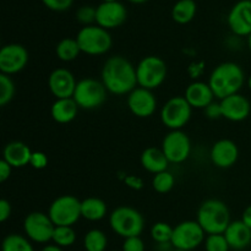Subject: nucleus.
<instances>
[{
    "label": "nucleus",
    "mask_w": 251,
    "mask_h": 251,
    "mask_svg": "<svg viewBox=\"0 0 251 251\" xmlns=\"http://www.w3.org/2000/svg\"><path fill=\"white\" fill-rule=\"evenodd\" d=\"M102 82L113 95H129L137 87L136 66L124 56H110L102 68Z\"/></svg>",
    "instance_id": "nucleus-1"
},
{
    "label": "nucleus",
    "mask_w": 251,
    "mask_h": 251,
    "mask_svg": "<svg viewBox=\"0 0 251 251\" xmlns=\"http://www.w3.org/2000/svg\"><path fill=\"white\" fill-rule=\"evenodd\" d=\"M245 81L244 71L238 64L227 61L213 69L208 78V85L212 88L215 97L223 100L235 95L243 87Z\"/></svg>",
    "instance_id": "nucleus-2"
},
{
    "label": "nucleus",
    "mask_w": 251,
    "mask_h": 251,
    "mask_svg": "<svg viewBox=\"0 0 251 251\" xmlns=\"http://www.w3.org/2000/svg\"><path fill=\"white\" fill-rule=\"evenodd\" d=\"M196 221L207 235L225 234L226 229L232 222L229 208L223 201L217 200V199L206 200L200 206Z\"/></svg>",
    "instance_id": "nucleus-3"
},
{
    "label": "nucleus",
    "mask_w": 251,
    "mask_h": 251,
    "mask_svg": "<svg viewBox=\"0 0 251 251\" xmlns=\"http://www.w3.org/2000/svg\"><path fill=\"white\" fill-rule=\"evenodd\" d=\"M109 225L113 232L119 237H140L145 228V220L141 213L129 206L117 207L109 216Z\"/></svg>",
    "instance_id": "nucleus-4"
},
{
    "label": "nucleus",
    "mask_w": 251,
    "mask_h": 251,
    "mask_svg": "<svg viewBox=\"0 0 251 251\" xmlns=\"http://www.w3.org/2000/svg\"><path fill=\"white\" fill-rule=\"evenodd\" d=\"M81 53L87 55H103L112 48V36L108 29L98 26L90 25L83 26L76 36Z\"/></svg>",
    "instance_id": "nucleus-5"
},
{
    "label": "nucleus",
    "mask_w": 251,
    "mask_h": 251,
    "mask_svg": "<svg viewBox=\"0 0 251 251\" xmlns=\"http://www.w3.org/2000/svg\"><path fill=\"white\" fill-rule=\"evenodd\" d=\"M168 73L166 61L156 55L145 56L136 66L137 86L146 90L158 88L164 82Z\"/></svg>",
    "instance_id": "nucleus-6"
},
{
    "label": "nucleus",
    "mask_w": 251,
    "mask_h": 251,
    "mask_svg": "<svg viewBox=\"0 0 251 251\" xmlns=\"http://www.w3.org/2000/svg\"><path fill=\"white\" fill-rule=\"evenodd\" d=\"M48 216L55 227H73L81 218V201L73 195H63L49 206Z\"/></svg>",
    "instance_id": "nucleus-7"
},
{
    "label": "nucleus",
    "mask_w": 251,
    "mask_h": 251,
    "mask_svg": "<svg viewBox=\"0 0 251 251\" xmlns=\"http://www.w3.org/2000/svg\"><path fill=\"white\" fill-rule=\"evenodd\" d=\"M107 92L102 81L87 77L78 81L73 98L81 109H96L104 103Z\"/></svg>",
    "instance_id": "nucleus-8"
},
{
    "label": "nucleus",
    "mask_w": 251,
    "mask_h": 251,
    "mask_svg": "<svg viewBox=\"0 0 251 251\" xmlns=\"http://www.w3.org/2000/svg\"><path fill=\"white\" fill-rule=\"evenodd\" d=\"M206 233L198 221H184L174 227L172 245L174 250L193 251L205 243Z\"/></svg>",
    "instance_id": "nucleus-9"
},
{
    "label": "nucleus",
    "mask_w": 251,
    "mask_h": 251,
    "mask_svg": "<svg viewBox=\"0 0 251 251\" xmlns=\"http://www.w3.org/2000/svg\"><path fill=\"white\" fill-rule=\"evenodd\" d=\"M191 105L184 96L172 97L164 103L161 110V120L171 130H181L191 118Z\"/></svg>",
    "instance_id": "nucleus-10"
},
{
    "label": "nucleus",
    "mask_w": 251,
    "mask_h": 251,
    "mask_svg": "<svg viewBox=\"0 0 251 251\" xmlns=\"http://www.w3.org/2000/svg\"><path fill=\"white\" fill-rule=\"evenodd\" d=\"M55 226L51 222L48 213L31 212L24 221V230L31 242L38 244H47L53 239Z\"/></svg>",
    "instance_id": "nucleus-11"
},
{
    "label": "nucleus",
    "mask_w": 251,
    "mask_h": 251,
    "mask_svg": "<svg viewBox=\"0 0 251 251\" xmlns=\"http://www.w3.org/2000/svg\"><path fill=\"white\" fill-rule=\"evenodd\" d=\"M162 151L166 154L169 163H183L190 156V139L181 130H171L162 141Z\"/></svg>",
    "instance_id": "nucleus-12"
},
{
    "label": "nucleus",
    "mask_w": 251,
    "mask_h": 251,
    "mask_svg": "<svg viewBox=\"0 0 251 251\" xmlns=\"http://www.w3.org/2000/svg\"><path fill=\"white\" fill-rule=\"evenodd\" d=\"M28 63V51L24 46L10 43L0 49V71L5 75H15L24 70Z\"/></svg>",
    "instance_id": "nucleus-13"
},
{
    "label": "nucleus",
    "mask_w": 251,
    "mask_h": 251,
    "mask_svg": "<svg viewBox=\"0 0 251 251\" xmlns=\"http://www.w3.org/2000/svg\"><path fill=\"white\" fill-rule=\"evenodd\" d=\"M126 17V7L120 1H102L96 7V24L105 29L122 26Z\"/></svg>",
    "instance_id": "nucleus-14"
},
{
    "label": "nucleus",
    "mask_w": 251,
    "mask_h": 251,
    "mask_svg": "<svg viewBox=\"0 0 251 251\" xmlns=\"http://www.w3.org/2000/svg\"><path fill=\"white\" fill-rule=\"evenodd\" d=\"M126 104L135 117L149 118L156 112L157 100L151 90L136 87L127 95Z\"/></svg>",
    "instance_id": "nucleus-15"
},
{
    "label": "nucleus",
    "mask_w": 251,
    "mask_h": 251,
    "mask_svg": "<svg viewBox=\"0 0 251 251\" xmlns=\"http://www.w3.org/2000/svg\"><path fill=\"white\" fill-rule=\"evenodd\" d=\"M228 26L239 37L251 34V0H239L233 5L228 14Z\"/></svg>",
    "instance_id": "nucleus-16"
},
{
    "label": "nucleus",
    "mask_w": 251,
    "mask_h": 251,
    "mask_svg": "<svg viewBox=\"0 0 251 251\" xmlns=\"http://www.w3.org/2000/svg\"><path fill=\"white\" fill-rule=\"evenodd\" d=\"M77 82L75 76L68 69L59 68L50 73L48 77V87L56 100L73 98Z\"/></svg>",
    "instance_id": "nucleus-17"
},
{
    "label": "nucleus",
    "mask_w": 251,
    "mask_h": 251,
    "mask_svg": "<svg viewBox=\"0 0 251 251\" xmlns=\"http://www.w3.org/2000/svg\"><path fill=\"white\" fill-rule=\"evenodd\" d=\"M220 105L222 110V118H226L230 122H243L249 117L251 112L249 100L239 93L221 100Z\"/></svg>",
    "instance_id": "nucleus-18"
},
{
    "label": "nucleus",
    "mask_w": 251,
    "mask_h": 251,
    "mask_svg": "<svg viewBox=\"0 0 251 251\" xmlns=\"http://www.w3.org/2000/svg\"><path fill=\"white\" fill-rule=\"evenodd\" d=\"M238 157H239V150L237 144L232 140H218L211 149V161L218 168H230L237 163Z\"/></svg>",
    "instance_id": "nucleus-19"
},
{
    "label": "nucleus",
    "mask_w": 251,
    "mask_h": 251,
    "mask_svg": "<svg viewBox=\"0 0 251 251\" xmlns=\"http://www.w3.org/2000/svg\"><path fill=\"white\" fill-rule=\"evenodd\" d=\"M184 97L188 100L189 104L191 105V108L205 109L213 102L215 93H213L208 82L206 83L201 82V81H196V82L190 83L186 87Z\"/></svg>",
    "instance_id": "nucleus-20"
},
{
    "label": "nucleus",
    "mask_w": 251,
    "mask_h": 251,
    "mask_svg": "<svg viewBox=\"0 0 251 251\" xmlns=\"http://www.w3.org/2000/svg\"><path fill=\"white\" fill-rule=\"evenodd\" d=\"M33 152L26 144L21 141L9 142L2 151V159L6 161L12 168H22L28 166Z\"/></svg>",
    "instance_id": "nucleus-21"
},
{
    "label": "nucleus",
    "mask_w": 251,
    "mask_h": 251,
    "mask_svg": "<svg viewBox=\"0 0 251 251\" xmlns=\"http://www.w3.org/2000/svg\"><path fill=\"white\" fill-rule=\"evenodd\" d=\"M225 237L230 249L243 250L250 245L251 229L242 220L233 221L226 229Z\"/></svg>",
    "instance_id": "nucleus-22"
},
{
    "label": "nucleus",
    "mask_w": 251,
    "mask_h": 251,
    "mask_svg": "<svg viewBox=\"0 0 251 251\" xmlns=\"http://www.w3.org/2000/svg\"><path fill=\"white\" fill-rule=\"evenodd\" d=\"M80 107L74 100V98H63L56 100L50 108L51 118L59 124H68L71 123L76 117Z\"/></svg>",
    "instance_id": "nucleus-23"
},
{
    "label": "nucleus",
    "mask_w": 251,
    "mask_h": 251,
    "mask_svg": "<svg viewBox=\"0 0 251 251\" xmlns=\"http://www.w3.org/2000/svg\"><path fill=\"white\" fill-rule=\"evenodd\" d=\"M141 164L144 169L152 174H158L166 172L168 168L169 161L162 149L157 147H149L141 154Z\"/></svg>",
    "instance_id": "nucleus-24"
},
{
    "label": "nucleus",
    "mask_w": 251,
    "mask_h": 251,
    "mask_svg": "<svg viewBox=\"0 0 251 251\" xmlns=\"http://www.w3.org/2000/svg\"><path fill=\"white\" fill-rule=\"evenodd\" d=\"M107 216V205L98 198H88L81 201V217L97 222Z\"/></svg>",
    "instance_id": "nucleus-25"
},
{
    "label": "nucleus",
    "mask_w": 251,
    "mask_h": 251,
    "mask_svg": "<svg viewBox=\"0 0 251 251\" xmlns=\"http://www.w3.org/2000/svg\"><path fill=\"white\" fill-rule=\"evenodd\" d=\"M198 11L195 0H178L172 9V19L180 25H186L193 21Z\"/></svg>",
    "instance_id": "nucleus-26"
},
{
    "label": "nucleus",
    "mask_w": 251,
    "mask_h": 251,
    "mask_svg": "<svg viewBox=\"0 0 251 251\" xmlns=\"http://www.w3.org/2000/svg\"><path fill=\"white\" fill-rule=\"evenodd\" d=\"M80 53L81 49L76 38H64L56 44L55 54L59 60L61 61H65V63L74 61L75 59H77Z\"/></svg>",
    "instance_id": "nucleus-27"
},
{
    "label": "nucleus",
    "mask_w": 251,
    "mask_h": 251,
    "mask_svg": "<svg viewBox=\"0 0 251 251\" xmlns=\"http://www.w3.org/2000/svg\"><path fill=\"white\" fill-rule=\"evenodd\" d=\"M108 247V238L100 229H91L83 237V248L86 251H105Z\"/></svg>",
    "instance_id": "nucleus-28"
},
{
    "label": "nucleus",
    "mask_w": 251,
    "mask_h": 251,
    "mask_svg": "<svg viewBox=\"0 0 251 251\" xmlns=\"http://www.w3.org/2000/svg\"><path fill=\"white\" fill-rule=\"evenodd\" d=\"M1 251H34V248L28 238L12 233L2 240Z\"/></svg>",
    "instance_id": "nucleus-29"
},
{
    "label": "nucleus",
    "mask_w": 251,
    "mask_h": 251,
    "mask_svg": "<svg viewBox=\"0 0 251 251\" xmlns=\"http://www.w3.org/2000/svg\"><path fill=\"white\" fill-rule=\"evenodd\" d=\"M51 242L60 248H68L75 244L76 242V233L73 229V227H55L53 233V239Z\"/></svg>",
    "instance_id": "nucleus-30"
},
{
    "label": "nucleus",
    "mask_w": 251,
    "mask_h": 251,
    "mask_svg": "<svg viewBox=\"0 0 251 251\" xmlns=\"http://www.w3.org/2000/svg\"><path fill=\"white\" fill-rule=\"evenodd\" d=\"M174 184H176L174 176L168 171L154 174L153 179H152V188H153L154 191L159 194L169 193L173 189Z\"/></svg>",
    "instance_id": "nucleus-31"
},
{
    "label": "nucleus",
    "mask_w": 251,
    "mask_h": 251,
    "mask_svg": "<svg viewBox=\"0 0 251 251\" xmlns=\"http://www.w3.org/2000/svg\"><path fill=\"white\" fill-rule=\"evenodd\" d=\"M174 228L166 222H157L151 228V237L157 244H166L172 242Z\"/></svg>",
    "instance_id": "nucleus-32"
},
{
    "label": "nucleus",
    "mask_w": 251,
    "mask_h": 251,
    "mask_svg": "<svg viewBox=\"0 0 251 251\" xmlns=\"http://www.w3.org/2000/svg\"><path fill=\"white\" fill-rule=\"evenodd\" d=\"M15 96V83L11 76L0 74V105L5 107Z\"/></svg>",
    "instance_id": "nucleus-33"
},
{
    "label": "nucleus",
    "mask_w": 251,
    "mask_h": 251,
    "mask_svg": "<svg viewBox=\"0 0 251 251\" xmlns=\"http://www.w3.org/2000/svg\"><path fill=\"white\" fill-rule=\"evenodd\" d=\"M206 251H229L230 247L225 234H210L205 239Z\"/></svg>",
    "instance_id": "nucleus-34"
},
{
    "label": "nucleus",
    "mask_w": 251,
    "mask_h": 251,
    "mask_svg": "<svg viewBox=\"0 0 251 251\" xmlns=\"http://www.w3.org/2000/svg\"><path fill=\"white\" fill-rule=\"evenodd\" d=\"M76 19L85 26H90L93 22H96V7L90 5H83L78 7L76 11Z\"/></svg>",
    "instance_id": "nucleus-35"
},
{
    "label": "nucleus",
    "mask_w": 251,
    "mask_h": 251,
    "mask_svg": "<svg viewBox=\"0 0 251 251\" xmlns=\"http://www.w3.org/2000/svg\"><path fill=\"white\" fill-rule=\"evenodd\" d=\"M122 251H145V243L140 237H130L124 239Z\"/></svg>",
    "instance_id": "nucleus-36"
},
{
    "label": "nucleus",
    "mask_w": 251,
    "mask_h": 251,
    "mask_svg": "<svg viewBox=\"0 0 251 251\" xmlns=\"http://www.w3.org/2000/svg\"><path fill=\"white\" fill-rule=\"evenodd\" d=\"M42 2L53 11H65L73 5L74 0H42Z\"/></svg>",
    "instance_id": "nucleus-37"
},
{
    "label": "nucleus",
    "mask_w": 251,
    "mask_h": 251,
    "mask_svg": "<svg viewBox=\"0 0 251 251\" xmlns=\"http://www.w3.org/2000/svg\"><path fill=\"white\" fill-rule=\"evenodd\" d=\"M29 164L34 169H44L47 167V164H48V157L43 152H33Z\"/></svg>",
    "instance_id": "nucleus-38"
},
{
    "label": "nucleus",
    "mask_w": 251,
    "mask_h": 251,
    "mask_svg": "<svg viewBox=\"0 0 251 251\" xmlns=\"http://www.w3.org/2000/svg\"><path fill=\"white\" fill-rule=\"evenodd\" d=\"M11 216V205L7 200H0V222H6Z\"/></svg>",
    "instance_id": "nucleus-39"
},
{
    "label": "nucleus",
    "mask_w": 251,
    "mask_h": 251,
    "mask_svg": "<svg viewBox=\"0 0 251 251\" xmlns=\"http://www.w3.org/2000/svg\"><path fill=\"white\" fill-rule=\"evenodd\" d=\"M205 114L210 119H217V118L222 117V110H221L220 103H211L207 108H205Z\"/></svg>",
    "instance_id": "nucleus-40"
},
{
    "label": "nucleus",
    "mask_w": 251,
    "mask_h": 251,
    "mask_svg": "<svg viewBox=\"0 0 251 251\" xmlns=\"http://www.w3.org/2000/svg\"><path fill=\"white\" fill-rule=\"evenodd\" d=\"M11 171L12 167L10 166L6 161L1 159V161H0V183H5V181L10 178Z\"/></svg>",
    "instance_id": "nucleus-41"
},
{
    "label": "nucleus",
    "mask_w": 251,
    "mask_h": 251,
    "mask_svg": "<svg viewBox=\"0 0 251 251\" xmlns=\"http://www.w3.org/2000/svg\"><path fill=\"white\" fill-rule=\"evenodd\" d=\"M125 183H126L127 186H130V188L132 189H136V190H140V189L144 186V183H142L141 179L136 178V176H127V178L125 179Z\"/></svg>",
    "instance_id": "nucleus-42"
},
{
    "label": "nucleus",
    "mask_w": 251,
    "mask_h": 251,
    "mask_svg": "<svg viewBox=\"0 0 251 251\" xmlns=\"http://www.w3.org/2000/svg\"><path fill=\"white\" fill-rule=\"evenodd\" d=\"M242 221L251 229V205L248 206L242 215Z\"/></svg>",
    "instance_id": "nucleus-43"
},
{
    "label": "nucleus",
    "mask_w": 251,
    "mask_h": 251,
    "mask_svg": "<svg viewBox=\"0 0 251 251\" xmlns=\"http://www.w3.org/2000/svg\"><path fill=\"white\" fill-rule=\"evenodd\" d=\"M39 251H63V248L58 247V245L55 244H49V245H46L44 248H42Z\"/></svg>",
    "instance_id": "nucleus-44"
},
{
    "label": "nucleus",
    "mask_w": 251,
    "mask_h": 251,
    "mask_svg": "<svg viewBox=\"0 0 251 251\" xmlns=\"http://www.w3.org/2000/svg\"><path fill=\"white\" fill-rule=\"evenodd\" d=\"M130 2H134V4H142V2L147 1V0H129Z\"/></svg>",
    "instance_id": "nucleus-45"
},
{
    "label": "nucleus",
    "mask_w": 251,
    "mask_h": 251,
    "mask_svg": "<svg viewBox=\"0 0 251 251\" xmlns=\"http://www.w3.org/2000/svg\"><path fill=\"white\" fill-rule=\"evenodd\" d=\"M248 46H249V49H250V51H251V34L249 37H248Z\"/></svg>",
    "instance_id": "nucleus-46"
},
{
    "label": "nucleus",
    "mask_w": 251,
    "mask_h": 251,
    "mask_svg": "<svg viewBox=\"0 0 251 251\" xmlns=\"http://www.w3.org/2000/svg\"><path fill=\"white\" fill-rule=\"evenodd\" d=\"M248 86H249V88L251 90V76L249 77V80H248Z\"/></svg>",
    "instance_id": "nucleus-47"
},
{
    "label": "nucleus",
    "mask_w": 251,
    "mask_h": 251,
    "mask_svg": "<svg viewBox=\"0 0 251 251\" xmlns=\"http://www.w3.org/2000/svg\"><path fill=\"white\" fill-rule=\"evenodd\" d=\"M102 1H118V0H102Z\"/></svg>",
    "instance_id": "nucleus-48"
},
{
    "label": "nucleus",
    "mask_w": 251,
    "mask_h": 251,
    "mask_svg": "<svg viewBox=\"0 0 251 251\" xmlns=\"http://www.w3.org/2000/svg\"><path fill=\"white\" fill-rule=\"evenodd\" d=\"M174 251H183V250H174Z\"/></svg>",
    "instance_id": "nucleus-49"
},
{
    "label": "nucleus",
    "mask_w": 251,
    "mask_h": 251,
    "mask_svg": "<svg viewBox=\"0 0 251 251\" xmlns=\"http://www.w3.org/2000/svg\"><path fill=\"white\" fill-rule=\"evenodd\" d=\"M114 251H118V250H114Z\"/></svg>",
    "instance_id": "nucleus-50"
}]
</instances>
